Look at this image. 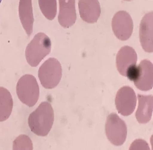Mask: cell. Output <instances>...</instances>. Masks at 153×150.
Instances as JSON below:
<instances>
[{
    "mask_svg": "<svg viewBox=\"0 0 153 150\" xmlns=\"http://www.w3.org/2000/svg\"><path fill=\"white\" fill-rule=\"evenodd\" d=\"M138 65V74L134 84L141 91H149L153 87V64L148 60L144 59L140 62Z\"/></svg>",
    "mask_w": 153,
    "mask_h": 150,
    "instance_id": "11",
    "label": "cell"
},
{
    "mask_svg": "<svg viewBox=\"0 0 153 150\" xmlns=\"http://www.w3.org/2000/svg\"><path fill=\"white\" fill-rule=\"evenodd\" d=\"M59 1V23L62 27L69 28L75 24L76 19L75 0Z\"/></svg>",
    "mask_w": 153,
    "mask_h": 150,
    "instance_id": "10",
    "label": "cell"
},
{
    "mask_svg": "<svg viewBox=\"0 0 153 150\" xmlns=\"http://www.w3.org/2000/svg\"><path fill=\"white\" fill-rule=\"evenodd\" d=\"M137 98L134 90L125 86L119 89L115 99V104L118 112L124 116L132 114L135 108Z\"/></svg>",
    "mask_w": 153,
    "mask_h": 150,
    "instance_id": "7",
    "label": "cell"
},
{
    "mask_svg": "<svg viewBox=\"0 0 153 150\" xmlns=\"http://www.w3.org/2000/svg\"><path fill=\"white\" fill-rule=\"evenodd\" d=\"M16 91L20 100L30 108L34 106L39 100V85L35 77L31 75L21 77L17 84Z\"/></svg>",
    "mask_w": 153,
    "mask_h": 150,
    "instance_id": "3",
    "label": "cell"
},
{
    "mask_svg": "<svg viewBox=\"0 0 153 150\" xmlns=\"http://www.w3.org/2000/svg\"><path fill=\"white\" fill-rule=\"evenodd\" d=\"M80 18L85 22L93 24L100 18L101 9L98 0H79Z\"/></svg>",
    "mask_w": 153,
    "mask_h": 150,
    "instance_id": "9",
    "label": "cell"
},
{
    "mask_svg": "<svg viewBox=\"0 0 153 150\" xmlns=\"http://www.w3.org/2000/svg\"><path fill=\"white\" fill-rule=\"evenodd\" d=\"M2 1V0H0V5H1V3Z\"/></svg>",
    "mask_w": 153,
    "mask_h": 150,
    "instance_id": "20",
    "label": "cell"
},
{
    "mask_svg": "<svg viewBox=\"0 0 153 150\" xmlns=\"http://www.w3.org/2000/svg\"><path fill=\"white\" fill-rule=\"evenodd\" d=\"M137 59V53L133 48L128 46L123 47L118 51L116 58L117 67L120 74L126 76L127 69L136 64Z\"/></svg>",
    "mask_w": 153,
    "mask_h": 150,
    "instance_id": "12",
    "label": "cell"
},
{
    "mask_svg": "<svg viewBox=\"0 0 153 150\" xmlns=\"http://www.w3.org/2000/svg\"><path fill=\"white\" fill-rule=\"evenodd\" d=\"M107 138L113 145L120 146L124 143L127 135V127L125 122L116 113L108 116L105 125Z\"/></svg>",
    "mask_w": 153,
    "mask_h": 150,
    "instance_id": "5",
    "label": "cell"
},
{
    "mask_svg": "<svg viewBox=\"0 0 153 150\" xmlns=\"http://www.w3.org/2000/svg\"><path fill=\"white\" fill-rule=\"evenodd\" d=\"M130 150H150L148 144L146 141L142 139L135 140L131 143Z\"/></svg>",
    "mask_w": 153,
    "mask_h": 150,
    "instance_id": "18",
    "label": "cell"
},
{
    "mask_svg": "<svg viewBox=\"0 0 153 150\" xmlns=\"http://www.w3.org/2000/svg\"><path fill=\"white\" fill-rule=\"evenodd\" d=\"M138 105L135 117L140 123L145 124L151 119L153 111V96L138 94Z\"/></svg>",
    "mask_w": 153,
    "mask_h": 150,
    "instance_id": "13",
    "label": "cell"
},
{
    "mask_svg": "<svg viewBox=\"0 0 153 150\" xmlns=\"http://www.w3.org/2000/svg\"><path fill=\"white\" fill-rule=\"evenodd\" d=\"M51 42L43 33H39L28 44L25 50V56L31 66L36 67L51 52Z\"/></svg>",
    "mask_w": 153,
    "mask_h": 150,
    "instance_id": "2",
    "label": "cell"
},
{
    "mask_svg": "<svg viewBox=\"0 0 153 150\" xmlns=\"http://www.w3.org/2000/svg\"><path fill=\"white\" fill-rule=\"evenodd\" d=\"M13 100L10 92L0 87V122L5 121L10 117L13 108Z\"/></svg>",
    "mask_w": 153,
    "mask_h": 150,
    "instance_id": "15",
    "label": "cell"
},
{
    "mask_svg": "<svg viewBox=\"0 0 153 150\" xmlns=\"http://www.w3.org/2000/svg\"><path fill=\"white\" fill-rule=\"evenodd\" d=\"M124 1H132V0H124Z\"/></svg>",
    "mask_w": 153,
    "mask_h": 150,
    "instance_id": "19",
    "label": "cell"
},
{
    "mask_svg": "<svg viewBox=\"0 0 153 150\" xmlns=\"http://www.w3.org/2000/svg\"><path fill=\"white\" fill-rule=\"evenodd\" d=\"M54 119V112L51 104L44 102L30 114L28 126L31 131L38 136L47 135L52 128Z\"/></svg>",
    "mask_w": 153,
    "mask_h": 150,
    "instance_id": "1",
    "label": "cell"
},
{
    "mask_svg": "<svg viewBox=\"0 0 153 150\" xmlns=\"http://www.w3.org/2000/svg\"><path fill=\"white\" fill-rule=\"evenodd\" d=\"M38 78L45 88L52 89L59 84L62 76V68L58 60L51 58L47 60L39 68Z\"/></svg>",
    "mask_w": 153,
    "mask_h": 150,
    "instance_id": "4",
    "label": "cell"
},
{
    "mask_svg": "<svg viewBox=\"0 0 153 150\" xmlns=\"http://www.w3.org/2000/svg\"><path fill=\"white\" fill-rule=\"evenodd\" d=\"M19 13L20 19L28 36L33 32L34 19L32 0H20Z\"/></svg>",
    "mask_w": 153,
    "mask_h": 150,
    "instance_id": "14",
    "label": "cell"
},
{
    "mask_svg": "<svg viewBox=\"0 0 153 150\" xmlns=\"http://www.w3.org/2000/svg\"><path fill=\"white\" fill-rule=\"evenodd\" d=\"M41 10L45 18L52 20L56 17L57 12L56 0H38Z\"/></svg>",
    "mask_w": 153,
    "mask_h": 150,
    "instance_id": "16",
    "label": "cell"
},
{
    "mask_svg": "<svg viewBox=\"0 0 153 150\" xmlns=\"http://www.w3.org/2000/svg\"><path fill=\"white\" fill-rule=\"evenodd\" d=\"M112 27L114 35L122 41L128 40L133 32L134 23L128 13L124 10L117 12L112 19Z\"/></svg>",
    "mask_w": 153,
    "mask_h": 150,
    "instance_id": "6",
    "label": "cell"
},
{
    "mask_svg": "<svg viewBox=\"0 0 153 150\" xmlns=\"http://www.w3.org/2000/svg\"><path fill=\"white\" fill-rule=\"evenodd\" d=\"M33 144L29 137L25 135H21L14 141L13 145V150H33Z\"/></svg>",
    "mask_w": 153,
    "mask_h": 150,
    "instance_id": "17",
    "label": "cell"
},
{
    "mask_svg": "<svg viewBox=\"0 0 153 150\" xmlns=\"http://www.w3.org/2000/svg\"><path fill=\"white\" fill-rule=\"evenodd\" d=\"M153 11L147 13L143 17L140 25L139 37L142 48L146 52L153 51Z\"/></svg>",
    "mask_w": 153,
    "mask_h": 150,
    "instance_id": "8",
    "label": "cell"
}]
</instances>
